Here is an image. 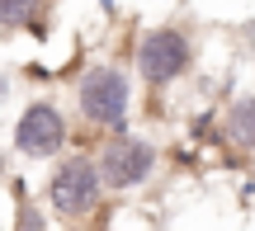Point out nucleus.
Returning <instances> with one entry per match:
<instances>
[{
	"instance_id": "423d86ee",
	"label": "nucleus",
	"mask_w": 255,
	"mask_h": 231,
	"mask_svg": "<svg viewBox=\"0 0 255 231\" xmlns=\"http://www.w3.org/2000/svg\"><path fill=\"white\" fill-rule=\"evenodd\" d=\"M222 147H232L237 156L255 160V90L237 94V99L222 109Z\"/></svg>"
},
{
	"instance_id": "0eeeda50",
	"label": "nucleus",
	"mask_w": 255,
	"mask_h": 231,
	"mask_svg": "<svg viewBox=\"0 0 255 231\" xmlns=\"http://www.w3.org/2000/svg\"><path fill=\"white\" fill-rule=\"evenodd\" d=\"M47 5H52V0H0V28H5V38H19V33H28V28H38V19L47 14Z\"/></svg>"
},
{
	"instance_id": "f03ea898",
	"label": "nucleus",
	"mask_w": 255,
	"mask_h": 231,
	"mask_svg": "<svg viewBox=\"0 0 255 231\" xmlns=\"http://www.w3.org/2000/svg\"><path fill=\"white\" fill-rule=\"evenodd\" d=\"M109 198V184H104V170H100V156L85 147H76L71 156H62L43 179V203L47 213L57 217L62 227H81L90 222L95 213L104 208Z\"/></svg>"
},
{
	"instance_id": "39448f33",
	"label": "nucleus",
	"mask_w": 255,
	"mask_h": 231,
	"mask_svg": "<svg viewBox=\"0 0 255 231\" xmlns=\"http://www.w3.org/2000/svg\"><path fill=\"white\" fill-rule=\"evenodd\" d=\"M95 156H100L109 194L123 198V194H137V189H146L156 179V170H161V142L142 137V132H132V137H104V142H95Z\"/></svg>"
},
{
	"instance_id": "1a4fd4ad",
	"label": "nucleus",
	"mask_w": 255,
	"mask_h": 231,
	"mask_svg": "<svg viewBox=\"0 0 255 231\" xmlns=\"http://www.w3.org/2000/svg\"><path fill=\"white\" fill-rule=\"evenodd\" d=\"M62 231H109L104 222H81V227H62Z\"/></svg>"
},
{
	"instance_id": "f257e3e1",
	"label": "nucleus",
	"mask_w": 255,
	"mask_h": 231,
	"mask_svg": "<svg viewBox=\"0 0 255 231\" xmlns=\"http://www.w3.org/2000/svg\"><path fill=\"white\" fill-rule=\"evenodd\" d=\"M71 109L76 123L95 137H132V66L100 57V62L81 66L71 85Z\"/></svg>"
},
{
	"instance_id": "6e6552de",
	"label": "nucleus",
	"mask_w": 255,
	"mask_h": 231,
	"mask_svg": "<svg viewBox=\"0 0 255 231\" xmlns=\"http://www.w3.org/2000/svg\"><path fill=\"white\" fill-rule=\"evenodd\" d=\"M57 217L47 213V203H38V198H28V203L14 208V231H47Z\"/></svg>"
},
{
	"instance_id": "20e7f679",
	"label": "nucleus",
	"mask_w": 255,
	"mask_h": 231,
	"mask_svg": "<svg viewBox=\"0 0 255 231\" xmlns=\"http://www.w3.org/2000/svg\"><path fill=\"white\" fill-rule=\"evenodd\" d=\"M9 151L19 160H33V165H57L62 156H71V113L62 109L57 94H33L24 99V109L14 113V128H9Z\"/></svg>"
},
{
	"instance_id": "7ed1b4c3",
	"label": "nucleus",
	"mask_w": 255,
	"mask_h": 231,
	"mask_svg": "<svg viewBox=\"0 0 255 231\" xmlns=\"http://www.w3.org/2000/svg\"><path fill=\"white\" fill-rule=\"evenodd\" d=\"M194 62H199V47H194V33L184 24H146V28H137L132 52H128L132 76L151 94L175 90L194 71Z\"/></svg>"
}]
</instances>
